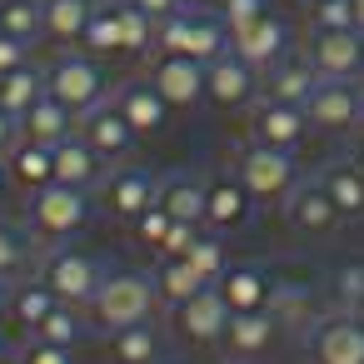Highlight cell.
Listing matches in <instances>:
<instances>
[{
	"mask_svg": "<svg viewBox=\"0 0 364 364\" xmlns=\"http://www.w3.org/2000/svg\"><path fill=\"white\" fill-rule=\"evenodd\" d=\"M80 50L100 55V60H105V55H120V6H115V0H100V6H95Z\"/></svg>",
	"mask_w": 364,
	"mask_h": 364,
	"instance_id": "37",
	"label": "cell"
},
{
	"mask_svg": "<svg viewBox=\"0 0 364 364\" xmlns=\"http://www.w3.org/2000/svg\"><path fill=\"white\" fill-rule=\"evenodd\" d=\"M309 359L314 364H364V324L349 309L319 314L309 324Z\"/></svg>",
	"mask_w": 364,
	"mask_h": 364,
	"instance_id": "13",
	"label": "cell"
},
{
	"mask_svg": "<svg viewBox=\"0 0 364 364\" xmlns=\"http://www.w3.org/2000/svg\"><path fill=\"white\" fill-rule=\"evenodd\" d=\"M235 175L250 185V195L259 200V205H284L289 195H294V185L304 180L299 175V165H294V150H274V145H264V140H240V150H235Z\"/></svg>",
	"mask_w": 364,
	"mask_h": 364,
	"instance_id": "4",
	"label": "cell"
},
{
	"mask_svg": "<svg viewBox=\"0 0 364 364\" xmlns=\"http://www.w3.org/2000/svg\"><path fill=\"white\" fill-rule=\"evenodd\" d=\"M230 50H240L255 70H269V65L289 50V31H284V21L269 11V16H259V21L230 31Z\"/></svg>",
	"mask_w": 364,
	"mask_h": 364,
	"instance_id": "21",
	"label": "cell"
},
{
	"mask_svg": "<svg viewBox=\"0 0 364 364\" xmlns=\"http://www.w3.org/2000/svg\"><path fill=\"white\" fill-rule=\"evenodd\" d=\"M220 16L230 21V31H240V26L269 16V0H220Z\"/></svg>",
	"mask_w": 364,
	"mask_h": 364,
	"instance_id": "44",
	"label": "cell"
},
{
	"mask_svg": "<svg viewBox=\"0 0 364 364\" xmlns=\"http://www.w3.org/2000/svg\"><path fill=\"white\" fill-rule=\"evenodd\" d=\"M150 85L170 100V110H195L205 105V60L175 55V50H155L150 55Z\"/></svg>",
	"mask_w": 364,
	"mask_h": 364,
	"instance_id": "9",
	"label": "cell"
},
{
	"mask_svg": "<svg viewBox=\"0 0 364 364\" xmlns=\"http://www.w3.org/2000/svg\"><path fill=\"white\" fill-rule=\"evenodd\" d=\"M314 175H319V185L329 190L339 220H364V170H359V165L334 160V165H324V170H314Z\"/></svg>",
	"mask_w": 364,
	"mask_h": 364,
	"instance_id": "30",
	"label": "cell"
},
{
	"mask_svg": "<svg viewBox=\"0 0 364 364\" xmlns=\"http://www.w3.org/2000/svg\"><path fill=\"white\" fill-rule=\"evenodd\" d=\"M105 354H110V364H160L165 359V339H160L155 319H145V324L115 329L105 339Z\"/></svg>",
	"mask_w": 364,
	"mask_h": 364,
	"instance_id": "29",
	"label": "cell"
},
{
	"mask_svg": "<svg viewBox=\"0 0 364 364\" xmlns=\"http://www.w3.org/2000/svg\"><path fill=\"white\" fill-rule=\"evenodd\" d=\"M21 65H31V46L0 31V75H11V70H21Z\"/></svg>",
	"mask_w": 364,
	"mask_h": 364,
	"instance_id": "45",
	"label": "cell"
},
{
	"mask_svg": "<svg viewBox=\"0 0 364 364\" xmlns=\"http://www.w3.org/2000/svg\"><path fill=\"white\" fill-rule=\"evenodd\" d=\"M175 329H180L185 344H200V349L205 344H220L225 329H230V304H225L220 284H205L190 299H180L175 304Z\"/></svg>",
	"mask_w": 364,
	"mask_h": 364,
	"instance_id": "14",
	"label": "cell"
},
{
	"mask_svg": "<svg viewBox=\"0 0 364 364\" xmlns=\"http://www.w3.org/2000/svg\"><path fill=\"white\" fill-rule=\"evenodd\" d=\"M304 55L324 80H364V31H309Z\"/></svg>",
	"mask_w": 364,
	"mask_h": 364,
	"instance_id": "12",
	"label": "cell"
},
{
	"mask_svg": "<svg viewBox=\"0 0 364 364\" xmlns=\"http://www.w3.org/2000/svg\"><path fill=\"white\" fill-rule=\"evenodd\" d=\"M26 225L36 230V240L50 250V245H70L85 225H90V190H75V185H46L41 195L26 200Z\"/></svg>",
	"mask_w": 364,
	"mask_h": 364,
	"instance_id": "5",
	"label": "cell"
},
{
	"mask_svg": "<svg viewBox=\"0 0 364 364\" xmlns=\"http://www.w3.org/2000/svg\"><path fill=\"white\" fill-rule=\"evenodd\" d=\"M21 115H11V110H0V155H11L16 145H21Z\"/></svg>",
	"mask_w": 364,
	"mask_h": 364,
	"instance_id": "46",
	"label": "cell"
},
{
	"mask_svg": "<svg viewBox=\"0 0 364 364\" xmlns=\"http://www.w3.org/2000/svg\"><path fill=\"white\" fill-rule=\"evenodd\" d=\"M31 339H46V344H60V349H75V344L85 339V309H75V304H55V309L46 314V324H41Z\"/></svg>",
	"mask_w": 364,
	"mask_h": 364,
	"instance_id": "38",
	"label": "cell"
},
{
	"mask_svg": "<svg viewBox=\"0 0 364 364\" xmlns=\"http://www.w3.org/2000/svg\"><path fill=\"white\" fill-rule=\"evenodd\" d=\"M160 200V175L145 170V165H125V170H110L105 185H100V205L110 210V220L120 225H135L150 205Z\"/></svg>",
	"mask_w": 364,
	"mask_h": 364,
	"instance_id": "10",
	"label": "cell"
},
{
	"mask_svg": "<svg viewBox=\"0 0 364 364\" xmlns=\"http://www.w3.org/2000/svg\"><path fill=\"white\" fill-rule=\"evenodd\" d=\"M0 31L36 46L46 36V0H0Z\"/></svg>",
	"mask_w": 364,
	"mask_h": 364,
	"instance_id": "35",
	"label": "cell"
},
{
	"mask_svg": "<svg viewBox=\"0 0 364 364\" xmlns=\"http://www.w3.org/2000/svg\"><path fill=\"white\" fill-rule=\"evenodd\" d=\"M16 364H75V349H60V344H46V339H26Z\"/></svg>",
	"mask_w": 364,
	"mask_h": 364,
	"instance_id": "43",
	"label": "cell"
},
{
	"mask_svg": "<svg viewBox=\"0 0 364 364\" xmlns=\"http://www.w3.org/2000/svg\"><path fill=\"white\" fill-rule=\"evenodd\" d=\"M110 170H115V165H105V160L95 155V145H90L80 130L55 145V180H60V185H75V190L100 195V185H105Z\"/></svg>",
	"mask_w": 364,
	"mask_h": 364,
	"instance_id": "20",
	"label": "cell"
},
{
	"mask_svg": "<svg viewBox=\"0 0 364 364\" xmlns=\"http://www.w3.org/2000/svg\"><path fill=\"white\" fill-rule=\"evenodd\" d=\"M60 304H75V309H90V299L100 294V284L110 279V269L90 255V250H75V245H50L41 255V269H36Z\"/></svg>",
	"mask_w": 364,
	"mask_h": 364,
	"instance_id": "6",
	"label": "cell"
},
{
	"mask_svg": "<svg viewBox=\"0 0 364 364\" xmlns=\"http://www.w3.org/2000/svg\"><path fill=\"white\" fill-rule=\"evenodd\" d=\"M309 130H314V125H309V110H304V105L269 100V95H259V100L250 105V135L264 140V145H274V150H299Z\"/></svg>",
	"mask_w": 364,
	"mask_h": 364,
	"instance_id": "15",
	"label": "cell"
},
{
	"mask_svg": "<svg viewBox=\"0 0 364 364\" xmlns=\"http://www.w3.org/2000/svg\"><path fill=\"white\" fill-rule=\"evenodd\" d=\"M354 26L364 31V0H354Z\"/></svg>",
	"mask_w": 364,
	"mask_h": 364,
	"instance_id": "52",
	"label": "cell"
},
{
	"mask_svg": "<svg viewBox=\"0 0 364 364\" xmlns=\"http://www.w3.org/2000/svg\"><path fill=\"white\" fill-rule=\"evenodd\" d=\"M225 364H245V359H225Z\"/></svg>",
	"mask_w": 364,
	"mask_h": 364,
	"instance_id": "55",
	"label": "cell"
},
{
	"mask_svg": "<svg viewBox=\"0 0 364 364\" xmlns=\"http://www.w3.org/2000/svg\"><path fill=\"white\" fill-rule=\"evenodd\" d=\"M155 309H160L155 279H150V274H135V269H115V274L100 284V294L90 299L85 319H90L95 329L115 334V329H130V324L155 319Z\"/></svg>",
	"mask_w": 364,
	"mask_h": 364,
	"instance_id": "2",
	"label": "cell"
},
{
	"mask_svg": "<svg viewBox=\"0 0 364 364\" xmlns=\"http://www.w3.org/2000/svg\"><path fill=\"white\" fill-rule=\"evenodd\" d=\"M46 90H50L60 105H70L75 115H90L95 105H105V100L115 95V85H110L100 55H90V50H60V55L46 65Z\"/></svg>",
	"mask_w": 364,
	"mask_h": 364,
	"instance_id": "3",
	"label": "cell"
},
{
	"mask_svg": "<svg viewBox=\"0 0 364 364\" xmlns=\"http://www.w3.org/2000/svg\"><path fill=\"white\" fill-rule=\"evenodd\" d=\"M349 314H354V319H359V324H364V299H359V304H354V309H349Z\"/></svg>",
	"mask_w": 364,
	"mask_h": 364,
	"instance_id": "53",
	"label": "cell"
},
{
	"mask_svg": "<svg viewBox=\"0 0 364 364\" xmlns=\"http://www.w3.org/2000/svg\"><path fill=\"white\" fill-rule=\"evenodd\" d=\"M120 6V55H145L155 50V21L145 11H135L130 0H115Z\"/></svg>",
	"mask_w": 364,
	"mask_h": 364,
	"instance_id": "39",
	"label": "cell"
},
{
	"mask_svg": "<svg viewBox=\"0 0 364 364\" xmlns=\"http://www.w3.org/2000/svg\"><path fill=\"white\" fill-rule=\"evenodd\" d=\"M11 289H16V284H11L6 274H0V319H6V309H11Z\"/></svg>",
	"mask_w": 364,
	"mask_h": 364,
	"instance_id": "50",
	"label": "cell"
},
{
	"mask_svg": "<svg viewBox=\"0 0 364 364\" xmlns=\"http://www.w3.org/2000/svg\"><path fill=\"white\" fill-rule=\"evenodd\" d=\"M115 105L125 110V120H130L140 135H160V130L170 125V100L150 85V75L120 80V85H115Z\"/></svg>",
	"mask_w": 364,
	"mask_h": 364,
	"instance_id": "22",
	"label": "cell"
},
{
	"mask_svg": "<svg viewBox=\"0 0 364 364\" xmlns=\"http://www.w3.org/2000/svg\"><path fill=\"white\" fill-rule=\"evenodd\" d=\"M354 135H364V115H359V130H354Z\"/></svg>",
	"mask_w": 364,
	"mask_h": 364,
	"instance_id": "54",
	"label": "cell"
},
{
	"mask_svg": "<svg viewBox=\"0 0 364 364\" xmlns=\"http://www.w3.org/2000/svg\"><path fill=\"white\" fill-rule=\"evenodd\" d=\"M11 185H16V180H11V165H6V155H0V200L11 195Z\"/></svg>",
	"mask_w": 364,
	"mask_h": 364,
	"instance_id": "49",
	"label": "cell"
},
{
	"mask_svg": "<svg viewBox=\"0 0 364 364\" xmlns=\"http://www.w3.org/2000/svg\"><path fill=\"white\" fill-rule=\"evenodd\" d=\"M0 364H16V349H11V339L0 334Z\"/></svg>",
	"mask_w": 364,
	"mask_h": 364,
	"instance_id": "51",
	"label": "cell"
},
{
	"mask_svg": "<svg viewBox=\"0 0 364 364\" xmlns=\"http://www.w3.org/2000/svg\"><path fill=\"white\" fill-rule=\"evenodd\" d=\"M329 294H334V309H354L364 299V259H349L329 274Z\"/></svg>",
	"mask_w": 364,
	"mask_h": 364,
	"instance_id": "41",
	"label": "cell"
},
{
	"mask_svg": "<svg viewBox=\"0 0 364 364\" xmlns=\"http://www.w3.org/2000/svg\"><path fill=\"white\" fill-rule=\"evenodd\" d=\"M284 220H289V230L304 235V240H319V235H329V230L339 225V210H334L329 190L319 185V175H304V180L294 185V195L284 200Z\"/></svg>",
	"mask_w": 364,
	"mask_h": 364,
	"instance_id": "18",
	"label": "cell"
},
{
	"mask_svg": "<svg viewBox=\"0 0 364 364\" xmlns=\"http://www.w3.org/2000/svg\"><path fill=\"white\" fill-rule=\"evenodd\" d=\"M220 294H225L230 314L269 309V299H274V274H269L264 264H230L225 279H220Z\"/></svg>",
	"mask_w": 364,
	"mask_h": 364,
	"instance_id": "24",
	"label": "cell"
},
{
	"mask_svg": "<svg viewBox=\"0 0 364 364\" xmlns=\"http://www.w3.org/2000/svg\"><path fill=\"white\" fill-rule=\"evenodd\" d=\"M41 255H46V245L36 240V230L26 220H6V215H0V274H6L11 284L31 279L41 269Z\"/></svg>",
	"mask_w": 364,
	"mask_h": 364,
	"instance_id": "23",
	"label": "cell"
},
{
	"mask_svg": "<svg viewBox=\"0 0 364 364\" xmlns=\"http://www.w3.org/2000/svg\"><path fill=\"white\" fill-rule=\"evenodd\" d=\"M130 6H135V11H145V16H150V21L160 26L165 16H175V11L185 6V0H130Z\"/></svg>",
	"mask_w": 364,
	"mask_h": 364,
	"instance_id": "47",
	"label": "cell"
},
{
	"mask_svg": "<svg viewBox=\"0 0 364 364\" xmlns=\"http://www.w3.org/2000/svg\"><path fill=\"white\" fill-rule=\"evenodd\" d=\"M170 230H175V215H170V210H165L160 200H155V205H150V210H145V215H140L135 225H130V235H135V245H145V250H155V255L165 250V240H170Z\"/></svg>",
	"mask_w": 364,
	"mask_h": 364,
	"instance_id": "40",
	"label": "cell"
},
{
	"mask_svg": "<svg viewBox=\"0 0 364 364\" xmlns=\"http://www.w3.org/2000/svg\"><path fill=\"white\" fill-rule=\"evenodd\" d=\"M60 299H55V289L41 279V274H31V279H16V289H11V309H6V324L11 329H21L26 339L46 324V314L55 309Z\"/></svg>",
	"mask_w": 364,
	"mask_h": 364,
	"instance_id": "26",
	"label": "cell"
},
{
	"mask_svg": "<svg viewBox=\"0 0 364 364\" xmlns=\"http://www.w3.org/2000/svg\"><path fill=\"white\" fill-rule=\"evenodd\" d=\"M185 259L200 269V279L205 284H220L225 279V269H230V250H225V235H215V230H195V240H190V250H185Z\"/></svg>",
	"mask_w": 364,
	"mask_h": 364,
	"instance_id": "36",
	"label": "cell"
},
{
	"mask_svg": "<svg viewBox=\"0 0 364 364\" xmlns=\"http://www.w3.org/2000/svg\"><path fill=\"white\" fill-rule=\"evenodd\" d=\"M21 130H26V140L50 145V150H55L60 140H70V135L80 130V115H75L70 105H60V100L46 90V95H41V100H36V105L21 115Z\"/></svg>",
	"mask_w": 364,
	"mask_h": 364,
	"instance_id": "25",
	"label": "cell"
},
{
	"mask_svg": "<svg viewBox=\"0 0 364 364\" xmlns=\"http://www.w3.org/2000/svg\"><path fill=\"white\" fill-rule=\"evenodd\" d=\"M6 165H11V180L26 190V200L41 195L46 185H55V150L50 145H36V140L21 135V145L6 155Z\"/></svg>",
	"mask_w": 364,
	"mask_h": 364,
	"instance_id": "28",
	"label": "cell"
},
{
	"mask_svg": "<svg viewBox=\"0 0 364 364\" xmlns=\"http://www.w3.org/2000/svg\"><path fill=\"white\" fill-rule=\"evenodd\" d=\"M150 279H155V289H160V304H180V299H190L195 289H205V279H200V269L185 259V255H155V269H150Z\"/></svg>",
	"mask_w": 364,
	"mask_h": 364,
	"instance_id": "32",
	"label": "cell"
},
{
	"mask_svg": "<svg viewBox=\"0 0 364 364\" xmlns=\"http://www.w3.org/2000/svg\"><path fill=\"white\" fill-rule=\"evenodd\" d=\"M274 319L284 329H299V324H314V294L304 279H274V299H269Z\"/></svg>",
	"mask_w": 364,
	"mask_h": 364,
	"instance_id": "33",
	"label": "cell"
},
{
	"mask_svg": "<svg viewBox=\"0 0 364 364\" xmlns=\"http://www.w3.org/2000/svg\"><path fill=\"white\" fill-rule=\"evenodd\" d=\"M309 31H359L354 26V0H314Z\"/></svg>",
	"mask_w": 364,
	"mask_h": 364,
	"instance_id": "42",
	"label": "cell"
},
{
	"mask_svg": "<svg viewBox=\"0 0 364 364\" xmlns=\"http://www.w3.org/2000/svg\"><path fill=\"white\" fill-rule=\"evenodd\" d=\"M304 6H314V0H304Z\"/></svg>",
	"mask_w": 364,
	"mask_h": 364,
	"instance_id": "56",
	"label": "cell"
},
{
	"mask_svg": "<svg viewBox=\"0 0 364 364\" xmlns=\"http://www.w3.org/2000/svg\"><path fill=\"white\" fill-rule=\"evenodd\" d=\"M205 100L215 110H250L259 100V70L240 55V50H225L205 65Z\"/></svg>",
	"mask_w": 364,
	"mask_h": 364,
	"instance_id": "8",
	"label": "cell"
},
{
	"mask_svg": "<svg viewBox=\"0 0 364 364\" xmlns=\"http://www.w3.org/2000/svg\"><path fill=\"white\" fill-rule=\"evenodd\" d=\"M324 75L314 70V60L299 50H284L269 70H259V95H269V100H289V105H309V95H314V85H319Z\"/></svg>",
	"mask_w": 364,
	"mask_h": 364,
	"instance_id": "19",
	"label": "cell"
},
{
	"mask_svg": "<svg viewBox=\"0 0 364 364\" xmlns=\"http://www.w3.org/2000/svg\"><path fill=\"white\" fill-rule=\"evenodd\" d=\"M160 205L180 225H205V175L200 170H170V175H160Z\"/></svg>",
	"mask_w": 364,
	"mask_h": 364,
	"instance_id": "27",
	"label": "cell"
},
{
	"mask_svg": "<svg viewBox=\"0 0 364 364\" xmlns=\"http://www.w3.org/2000/svg\"><path fill=\"white\" fill-rule=\"evenodd\" d=\"M279 329H284V324L274 319V309H245V314H230V329H225L220 349H225V359L259 364V359L274 349Z\"/></svg>",
	"mask_w": 364,
	"mask_h": 364,
	"instance_id": "17",
	"label": "cell"
},
{
	"mask_svg": "<svg viewBox=\"0 0 364 364\" xmlns=\"http://www.w3.org/2000/svg\"><path fill=\"white\" fill-rule=\"evenodd\" d=\"M304 110H309L314 130L349 135V130H359V115H364V85L359 80H319Z\"/></svg>",
	"mask_w": 364,
	"mask_h": 364,
	"instance_id": "11",
	"label": "cell"
},
{
	"mask_svg": "<svg viewBox=\"0 0 364 364\" xmlns=\"http://www.w3.org/2000/svg\"><path fill=\"white\" fill-rule=\"evenodd\" d=\"M155 50H175V55H190V60H215L230 50V21L220 16V6H195V0H185V6L175 16H165L155 26Z\"/></svg>",
	"mask_w": 364,
	"mask_h": 364,
	"instance_id": "1",
	"label": "cell"
},
{
	"mask_svg": "<svg viewBox=\"0 0 364 364\" xmlns=\"http://www.w3.org/2000/svg\"><path fill=\"white\" fill-rule=\"evenodd\" d=\"M95 6H100V0H46V41H55V46H80L85 31H90Z\"/></svg>",
	"mask_w": 364,
	"mask_h": 364,
	"instance_id": "31",
	"label": "cell"
},
{
	"mask_svg": "<svg viewBox=\"0 0 364 364\" xmlns=\"http://www.w3.org/2000/svg\"><path fill=\"white\" fill-rule=\"evenodd\" d=\"M80 135L95 145V155H100L105 165H125V160L135 155V145H140V130L125 120V110L115 105V95H110L105 105H95L90 115H80Z\"/></svg>",
	"mask_w": 364,
	"mask_h": 364,
	"instance_id": "16",
	"label": "cell"
},
{
	"mask_svg": "<svg viewBox=\"0 0 364 364\" xmlns=\"http://www.w3.org/2000/svg\"><path fill=\"white\" fill-rule=\"evenodd\" d=\"M41 95H46V70H41V65H21V70H11V75H0V110L26 115Z\"/></svg>",
	"mask_w": 364,
	"mask_h": 364,
	"instance_id": "34",
	"label": "cell"
},
{
	"mask_svg": "<svg viewBox=\"0 0 364 364\" xmlns=\"http://www.w3.org/2000/svg\"><path fill=\"white\" fill-rule=\"evenodd\" d=\"M344 160H349V165H359V170H364V135H354V145H349V155H344Z\"/></svg>",
	"mask_w": 364,
	"mask_h": 364,
	"instance_id": "48",
	"label": "cell"
},
{
	"mask_svg": "<svg viewBox=\"0 0 364 364\" xmlns=\"http://www.w3.org/2000/svg\"><path fill=\"white\" fill-rule=\"evenodd\" d=\"M255 195L250 185L235 175V170H220V175H205V230L215 235H240L250 220H255Z\"/></svg>",
	"mask_w": 364,
	"mask_h": 364,
	"instance_id": "7",
	"label": "cell"
}]
</instances>
